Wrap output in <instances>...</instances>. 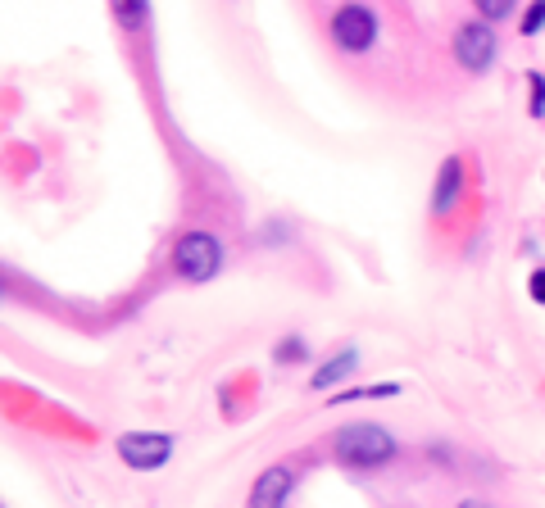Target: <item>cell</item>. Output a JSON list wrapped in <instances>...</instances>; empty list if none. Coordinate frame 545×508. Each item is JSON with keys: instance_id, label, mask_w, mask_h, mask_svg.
I'll return each instance as SVG.
<instances>
[{"instance_id": "4fadbf2b", "label": "cell", "mask_w": 545, "mask_h": 508, "mask_svg": "<svg viewBox=\"0 0 545 508\" xmlns=\"http://www.w3.org/2000/svg\"><path fill=\"white\" fill-rule=\"evenodd\" d=\"M527 82H532V109H527V114L541 118L545 114V78L541 73H527Z\"/></svg>"}, {"instance_id": "8992f818", "label": "cell", "mask_w": 545, "mask_h": 508, "mask_svg": "<svg viewBox=\"0 0 545 508\" xmlns=\"http://www.w3.org/2000/svg\"><path fill=\"white\" fill-rule=\"evenodd\" d=\"M296 481H300L296 463H273V468H264V472L255 477L246 508H287V499H291V490H296Z\"/></svg>"}, {"instance_id": "5bb4252c", "label": "cell", "mask_w": 545, "mask_h": 508, "mask_svg": "<svg viewBox=\"0 0 545 508\" xmlns=\"http://www.w3.org/2000/svg\"><path fill=\"white\" fill-rule=\"evenodd\" d=\"M527 291H532L536 304H545V268H536V273L527 277Z\"/></svg>"}, {"instance_id": "5b68a950", "label": "cell", "mask_w": 545, "mask_h": 508, "mask_svg": "<svg viewBox=\"0 0 545 508\" xmlns=\"http://www.w3.org/2000/svg\"><path fill=\"white\" fill-rule=\"evenodd\" d=\"M119 459L128 463L132 472H159L173 459V436L169 431H123Z\"/></svg>"}, {"instance_id": "9c48e42d", "label": "cell", "mask_w": 545, "mask_h": 508, "mask_svg": "<svg viewBox=\"0 0 545 508\" xmlns=\"http://www.w3.org/2000/svg\"><path fill=\"white\" fill-rule=\"evenodd\" d=\"M109 14H114V23H119L123 32H146L150 23V0H109Z\"/></svg>"}, {"instance_id": "9a60e30c", "label": "cell", "mask_w": 545, "mask_h": 508, "mask_svg": "<svg viewBox=\"0 0 545 508\" xmlns=\"http://www.w3.org/2000/svg\"><path fill=\"white\" fill-rule=\"evenodd\" d=\"M455 508H491V504H482V499H459Z\"/></svg>"}, {"instance_id": "7c38bea8", "label": "cell", "mask_w": 545, "mask_h": 508, "mask_svg": "<svg viewBox=\"0 0 545 508\" xmlns=\"http://www.w3.org/2000/svg\"><path fill=\"white\" fill-rule=\"evenodd\" d=\"M541 28H545V0H532L523 10V19H518V32H523V37H536Z\"/></svg>"}, {"instance_id": "ba28073f", "label": "cell", "mask_w": 545, "mask_h": 508, "mask_svg": "<svg viewBox=\"0 0 545 508\" xmlns=\"http://www.w3.org/2000/svg\"><path fill=\"white\" fill-rule=\"evenodd\" d=\"M355 368H359V350H355V345H346V350H337L332 359L323 363V368H314L309 386H314V391H332V386H341V381H346Z\"/></svg>"}, {"instance_id": "52a82bcc", "label": "cell", "mask_w": 545, "mask_h": 508, "mask_svg": "<svg viewBox=\"0 0 545 508\" xmlns=\"http://www.w3.org/2000/svg\"><path fill=\"white\" fill-rule=\"evenodd\" d=\"M459 196H464V159H459V155H450V159H441V168H436L432 200H427V209H432V218H450V214H455Z\"/></svg>"}, {"instance_id": "277c9868", "label": "cell", "mask_w": 545, "mask_h": 508, "mask_svg": "<svg viewBox=\"0 0 545 508\" xmlns=\"http://www.w3.org/2000/svg\"><path fill=\"white\" fill-rule=\"evenodd\" d=\"M496 50H500V37H496V23H464L455 32V64L464 73H486L496 64Z\"/></svg>"}, {"instance_id": "6da1fadb", "label": "cell", "mask_w": 545, "mask_h": 508, "mask_svg": "<svg viewBox=\"0 0 545 508\" xmlns=\"http://www.w3.org/2000/svg\"><path fill=\"white\" fill-rule=\"evenodd\" d=\"M396 454H400V445L382 422H350V427H341L337 440H332V459H337L341 468H355V472L387 468Z\"/></svg>"}, {"instance_id": "8fae6325", "label": "cell", "mask_w": 545, "mask_h": 508, "mask_svg": "<svg viewBox=\"0 0 545 508\" xmlns=\"http://www.w3.org/2000/svg\"><path fill=\"white\" fill-rule=\"evenodd\" d=\"M477 5V14H482L486 23H505L509 14L518 10V0H473Z\"/></svg>"}, {"instance_id": "7a4b0ae2", "label": "cell", "mask_w": 545, "mask_h": 508, "mask_svg": "<svg viewBox=\"0 0 545 508\" xmlns=\"http://www.w3.org/2000/svg\"><path fill=\"white\" fill-rule=\"evenodd\" d=\"M223 259H228V250H223V241L214 232H182L173 241V273L191 286L214 282L223 273Z\"/></svg>"}, {"instance_id": "30bf717a", "label": "cell", "mask_w": 545, "mask_h": 508, "mask_svg": "<svg viewBox=\"0 0 545 508\" xmlns=\"http://www.w3.org/2000/svg\"><path fill=\"white\" fill-rule=\"evenodd\" d=\"M309 359V345L300 341V336H282L278 345H273V363H305Z\"/></svg>"}, {"instance_id": "3957f363", "label": "cell", "mask_w": 545, "mask_h": 508, "mask_svg": "<svg viewBox=\"0 0 545 508\" xmlns=\"http://www.w3.org/2000/svg\"><path fill=\"white\" fill-rule=\"evenodd\" d=\"M327 32H332V46L346 50V55H364V50H373V41H377L373 5H364V0H346V5H337Z\"/></svg>"}]
</instances>
